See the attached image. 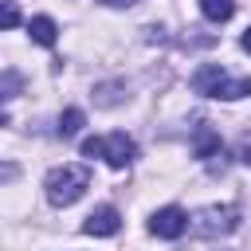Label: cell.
I'll return each instance as SVG.
<instances>
[{"label":"cell","instance_id":"obj_1","mask_svg":"<svg viewBox=\"0 0 251 251\" xmlns=\"http://www.w3.org/2000/svg\"><path fill=\"white\" fill-rule=\"evenodd\" d=\"M43 188H47V200H51L55 208H71V204L90 188V173H86L82 165H59V169L47 173Z\"/></svg>","mask_w":251,"mask_h":251},{"label":"cell","instance_id":"obj_2","mask_svg":"<svg viewBox=\"0 0 251 251\" xmlns=\"http://www.w3.org/2000/svg\"><path fill=\"white\" fill-rule=\"evenodd\" d=\"M133 153H137V145H133V137H126V133L86 137V141H82V157H102L110 169H126V165L133 161Z\"/></svg>","mask_w":251,"mask_h":251},{"label":"cell","instance_id":"obj_3","mask_svg":"<svg viewBox=\"0 0 251 251\" xmlns=\"http://www.w3.org/2000/svg\"><path fill=\"white\" fill-rule=\"evenodd\" d=\"M188 227H192L196 235H204V239L227 235V231L239 227V208H231V204H208V208H200L196 216H188Z\"/></svg>","mask_w":251,"mask_h":251},{"label":"cell","instance_id":"obj_4","mask_svg":"<svg viewBox=\"0 0 251 251\" xmlns=\"http://www.w3.org/2000/svg\"><path fill=\"white\" fill-rule=\"evenodd\" d=\"M149 231H153V235H161V239H176V235H184V231H188V212H184V208H176V204L157 208V212H153V220H149Z\"/></svg>","mask_w":251,"mask_h":251},{"label":"cell","instance_id":"obj_5","mask_svg":"<svg viewBox=\"0 0 251 251\" xmlns=\"http://www.w3.org/2000/svg\"><path fill=\"white\" fill-rule=\"evenodd\" d=\"M118 227H122V216H118V208H110V204L94 208V212L86 216V224H82L86 235H114Z\"/></svg>","mask_w":251,"mask_h":251},{"label":"cell","instance_id":"obj_6","mask_svg":"<svg viewBox=\"0 0 251 251\" xmlns=\"http://www.w3.org/2000/svg\"><path fill=\"white\" fill-rule=\"evenodd\" d=\"M227 75H224V67L220 63H204L196 75H192V90L196 94H208V98H216V90H220V82H224Z\"/></svg>","mask_w":251,"mask_h":251},{"label":"cell","instance_id":"obj_7","mask_svg":"<svg viewBox=\"0 0 251 251\" xmlns=\"http://www.w3.org/2000/svg\"><path fill=\"white\" fill-rule=\"evenodd\" d=\"M192 153H196L200 161H208L212 153H220V133H216V129H208V126H200V129H196V137H192Z\"/></svg>","mask_w":251,"mask_h":251},{"label":"cell","instance_id":"obj_8","mask_svg":"<svg viewBox=\"0 0 251 251\" xmlns=\"http://www.w3.org/2000/svg\"><path fill=\"white\" fill-rule=\"evenodd\" d=\"M27 31H31V39H35V43H43V47H51V43H55V35H59V27H55V20H51V16H35V20L27 24Z\"/></svg>","mask_w":251,"mask_h":251},{"label":"cell","instance_id":"obj_9","mask_svg":"<svg viewBox=\"0 0 251 251\" xmlns=\"http://www.w3.org/2000/svg\"><path fill=\"white\" fill-rule=\"evenodd\" d=\"M200 12H204L212 24H224V20L235 16V4H231V0H200Z\"/></svg>","mask_w":251,"mask_h":251},{"label":"cell","instance_id":"obj_10","mask_svg":"<svg viewBox=\"0 0 251 251\" xmlns=\"http://www.w3.org/2000/svg\"><path fill=\"white\" fill-rule=\"evenodd\" d=\"M243 94H251V78H224L220 82V90H216V98H243Z\"/></svg>","mask_w":251,"mask_h":251},{"label":"cell","instance_id":"obj_11","mask_svg":"<svg viewBox=\"0 0 251 251\" xmlns=\"http://www.w3.org/2000/svg\"><path fill=\"white\" fill-rule=\"evenodd\" d=\"M82 122H86L82 110H63V118H59V137H75V133L82 129Z\"/></svg>","mask_w":251,"mask_h":251},{"label":"cell","instance_id":"obj_12","mask_svg":"<svg viewBox=\"0 0 251 251\" xmlns=\"http://www.w3.org/2000/svg\"><path fill=\"white\" fill-rule=\"evenodd\" d=\"M20 24V8L12 4V0H0V31H8V27H16Z\"/></svg>","mask_w":251,"mask_h":251},{"label":"cell","instance_id":"obj_13","mask_svg":"<svg viewBox=\"0 0 251 251\" xmlns=\"http://www.w3.org/2000/svg\"><path fill=\"white\" fill-rule=\"evenodd\" d=\"M20 86H24V78H20L16 71H8V75L0 78V98H12V94H20Z\"/></svg>","mask_w":251,"mask_h":251},{"label":"cell","instance_id":"obj_14","mask_svg":"<svg viewBox=\"0 0 251 251\" xmlns=\"http://www.w3.org/2000/svg\"><path fill=\"white\" fill-rule=\"evenodd\" d=\"M20 176V165H0V180H16Z\"/></svg>","mask_w":251,"mask_h":251},{"label":"cell","instance_id":"obj_15","mask_svg":"<svg viewBox=\"0 0 251 251\" xmlns=\"http://www.w3.org/2000/svg\"><path fill=\"white\" fill-rule=\"evenodd\" d=\"M102 4H106V8H129L133 0H102Z\"/></svg>","mask_w":251,"mask_h":251},{"label":"cell","instance_id":"obj_16","mask_svg":"<svg viewBox=\"0 0 251 251\" xmlns=\"http://www.w3.org/2000/svg\"><path fill=\"white\" fill-rule=\"evenodd\" d=\"M243 51H251V27L243 31Z\"/></svg>","mask_w":251,"mask_h":251},{"label":"cell","instance_id":"obj_17","mask_svg":"<svg viewBox=\"0 0 251 251\" xmlns=\"http://www.w3.org/2000/svg\"><path fill=\"white\" fill-rule=\"evenodd\" d=\"M0 126H8V114H4V110H0Z\"/></svg>","mask_w":251,"mask_h":251}]
</instances>
